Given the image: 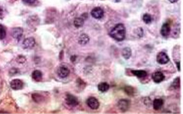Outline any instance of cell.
<instances>
[{"label": "cell", "instance_id": "1", "mask_svg": "<svg viewBox=\"0 0 183 114\" xmlns=\"http://www.w3.org/2000/svg\"><path fill=\"white\" fill-rule=\"evenodd\" d=\"M109 35L117 41L124 40L126 37V27L125 25L121 23L117 24L110 31Z\"/></svg>", "mask_w": 183, "mask_h": 114}, {"label": "cell", "instance_id": "2", "mask_svg": "<svg viewBox=\"0 0 183 114\" xmlns=\"http://www.w3.org/2000/svg\"><path fill=\"white\" fill-rule=\"evenodd\" d=\"M156 61L160 64H166L170 61V59L166 53L164 52H160L157 55Z\"/></svg>", "mask_w": 183, "mask_h": 114}, {"label": "cell", "instance_id": "3", "mask_svg": "<svg viewBox=\"0 0 183 114\" xmlns=\"http://www.w3.org/2000/svg\"><path fill=\"white\" fill-rule=\"evenodd\" d=\"M87 105L92 110H96L99 108L100 102L97 98L95 97H89L87 99Z\"/></svg>", "mask_w": 183, "mask_h": 114}, {"label": "cell", "instance_id": "4", "mask_svg": "<svg viewBox=\"0 0 183 114\" xmlns=\"http://www.w3.org/2000/svg\"><path fill=\"white\" fill-rule=\"evenodd\" d=\"M66 103L71 107H75L79 105V100L75 96L68 94L66 97Z\"/></svg>", "mask_w": 183, "mask_h": 114}, {"label": "cell", "instance_id": "5", "mask_svg": "<svg viewBox=\"0 0 183 114\" xmlns=\"http://www.w3.org/2000/svg\"><path fill=\"white\" fill-rule=\"evenodd\" d=\"M91 14L93 17H94L96 19H102L104 15V11L100 7H95L93 8L91 12Z\"/></svg>", "mask_w": 183, "mask_h": 114}, {"label": "cell", "instance_id": "6", "mask_svg": "<svg viewBox=\"0 0 183 114\" xmlns=\"http://www.w3.org/2000/svg\"><path fill=\"white\" fill-rule=\"evenodd\" d=\"M70 71L69 70L68 68L65 66H61L57 70V75L59 77L62 78H65L67 77L68 76L70 75Z\"/></svg>", "mask_w": 183, "mask_h": 114}, {"label": "cell", "instance_id": "7", "mask_svg": "<svg viewBox=\"0 0 183 114\" xmlns=\"http://www.w3.org/2000/svg\"><path fill=\"white\" fill-rule=\"evenodd\" d=\"M23 34V29L21 27H14L12 30V36L13 38L16 39L17 40L19 41L22 36Z\"/></svg>", "mask_w": 183, "mask_h": 114}, {"label": "cell", "instance_id": "8", "mask_svg": "<svg viewBox=\"0 0 183 114\" xmlns=\"http://www.w3.org/2000/svg\"><path fill=\"white\" fill-rule=\"evenodd\" d=\"M119 110L123 112H126L130 107V101L128 99H121L117 104Z\"/></svg>", "mask_w": 183, "mask_h": 114}, {"label": "cell", "instance_id": "9", "mask_svg": "<svg viewBox=\"0 0 183 114\" xmlns=\"http://www.w3.org/2000/svg\"><path fill=\"white\" fill-rule=\"evenodd\" d=\"M34 45H35V40L33 37H29L24 40L22 47L24 49H31L34 46Z\"/></svg>", "mask_w": 183, "mask_h": 114}, {"label": "cell", "instance_id": "10", "mask_svg": "<svg viewBox=\"0 0 183 114\" xmlns=\"http://www.w3.org/2000/svg\"><path fill=\"white\" fill-rule=\"evenodd\" d=\"M152 79L155 83L159 84L164 80L165 75L161 71H156L152 75Z\"/></svg>", "mask_w": 183, "mask_h": 114}, {"label": "cell", "instance_id": "11", "mask_svg": "<svg viewBox=\"0 0 183 114\" xmlns=\"http://www.w3.org/2000/svg\"><path fill=\"white\" fill-rule=\"evenodd\" d=\"M10 86L12 89L13 90H20L22 89L24 86V83L22 80H19V79H14L10 82Z\"/></svg>", "mask_w": 183, "mask_h": 114}, {"label": "cell", "instance_id": "12", "mask_svg": "<svg viewBox=\"0 0 183 114\" xmlns=\"http://www.w3.org/2000/svg\"><path fill=\"white\" fill-rule=\"evenodd\" d=\"M170 33V24H169L167 22L163 24L162 25L161 31H160V33L161 34V36H163L164 37H167L169 35Z\"/></svg>", "mask_w": 183, "mask_h": 114}, {"label": "cell", "instance_id": "13", "mask_svg": "<svg viewBox=\"0 0 183 114\" xmlns=\"http://www.w3.org/2000/svg\"><path fill=\"white\" fill-rule=\"evenodd\" d=\"M89 41V37L86 34H82L81 35L79 36L78 42L81 45H85Z\"/></svg>", "mask_w": 183, "mask_h": 114}, {"label": "cell", "instance_id": "14", "mask_svg": "<svg viewBox=\"0 0 183 114\" xmlns=\"http://www.w3.org/2000/svg\"><path fill=\"white\" fill-rule=\"evenodd\" d=\"M163 103H164L163 100L162 99H155L153 103V108L155 110H160L161 108V107L163 106Z\"/></svg>", "mask_w": 183, "mask_h": 114}, {"label": "cell", "instance_id": "15", "mask_svg": "<svg viewBox=\"0 0 183 114\" xmlns=\"http://www.w3.org/2000/svg\"><path fill=\"white\" fill-rule=\"evenodd\" d=\"M132 74H133L135 76H136L137 78H143L147 77V73L145 70H132Z\"/></svg>", "mask_w": 183, "mask_h": 114}, {"label": "cell", "instance_id": "16", "mask_svg": "<svg viewBox=\"0 0 183 114\" xmlns=\"http://www.w3.org/2000/svg\"><path fill=\"white\" fill-rule=\"evenodd\" d=\"M32 76L33 80L36 82H40L42 80V73L39 70H34Z\"/></svg>", "mask_w": 183, "mask_h": 114}, {"label": "cell", "instance_id": "17", "mask_svg": "<svg viewBox=\"0 0 183 114\" xmlns=\"http://www.w3.org/2000/svg\"><path fill=\"white\" fill-rule=\"evenodd\" d=\"M132 49L130 47H125L124 48L122 51V56L125 59H128L132 56Z\"/></svg>", "mask_w": 183, "mask_h": 114}, {"label": "cell", "instance_id": "18", "mask_svg": "<svg viewBox=\"0 0 183 114\" xmlns=\"http://www.w3.org/2000/svg\"><path fill=\"white\" fill-rule=\"evenodd\" d=\"M110 88V85L107 82H101L98 85V89L100 92H105L108 91Z\"/></svg>", "mask_w": 183, "mask_h": 114}, {"label": "cell", "instance_id": "19", "mask_svg": "<svg viewBox=\"0 0 183 114\" xmlns=\"http://www.w3.org/2000/svg\"><path fill=\"white\" fill-rule=\"evenodd\" d=\"M180 87V78L177 77L174 79L170 86V90H175Z\"/></svg>", "mask_w": 183, "mask_h": 114}, {"label": "cell", "instance_id": "20", "mask_svg": "<svg viewBox=\"0 0 183 114\" xmlns=\"http://www.w3.org/2000/svg\"><path fill=\"white\" fill-rule=\"evenodd\" d=\"M84 24V19L82 17H77V18L75 19L74 21V26L77 27V28H79L83 26Z\"/></svg>", "mask_w": 183, "mask_h": 114}, {"label": "cell", "instance_id": "21", "mask_svg": "<svg viewBox=\"0 0 183 114\" xmlns=\"http://www.w3.org/2000/svg\"><path fill=\"white\" fill-rule=\"evenodd\" d=\"M32 98L34 100V101H35L36 103H41L43 101L44 98L42 95H40L39 94H37V93H34L32 95Z\"/></svg>", "mask_w": 183, "mask_h": 114}, {"label": "cell", "instance_id": "22", "mask_svg": "<svg viewBox=\"0 0 183 114\" xmlns=\"http://www.w3.org/2000/svg\"><path fill=\"white\" fill-rule=\"evenodd\" d=\"M143 21L146 24H149L152 22V20H153V18H152L151 15L149 14V13H145L143 15L142 17Z\"/></svg>", "mask_w": 183, "mask_h": 114}, {"label": "cell", "instance_id": "23", "mask_svg": "<svg viewBox=\"0 0 183 114\" xmlns=\"http://www.w3.org/2000/svg\"><path fill=\"white\" fill-rule=\"evenodd\" d=\"M6 31L5 27L2 24H0V40H2L4 39L6 37Z\"/></svg>", "mask_w": 183, "mask_h": 114}, {"label": "cell", "instance_id": "24", "mask_svg": "<svg viewBox=\"0 0 183 114\" xmlns=\"http://www.w3.org/2000/svg\"><path fill=\"white\" fill-rule=\"evenodd\" d=\"M125 92L129 96H133L135 93V90L133 87H131V86H126L124 89Z\"/></svg>", "mask_w": 183, "mask_h": 114}, {"label": "cell", "instance_id": "25", "mask_svg": "<svg viewBox=\"0 0 183 114\" xmlns=\"http://www.w3.org/2000/svg\"><path fill=\"white\" fill-rule=\"evenodd\" d=\"M16 61L18 63L22 64V63H25L26 61V59L25 56H19L16 59Z\"/></svg>", "mask_w": 183, "mask_h": 114}, {"label": "cell", "instance_id": "26", "mask_svg": "<svg viewBox=\"0 0 183 114\" xmlns=\"http://www.w3.org/2000/svg\"><path fill=\"white\" fill-rule=\"evenodd\" d=\"M24 3H25L27 5H32L36 1V0H22Z\"/></svg>", "mask_w": 183, "mask_h": 114}, {"label": "cell", "instance_id": "27", "mask_svg": "<svg viewBox=\"0 0 183 114\" xmlns=\"http://www.w3.org/2000/svg\"><path fill=\"white\" fill-rule=\"evenodd\" d=\"M175 64H176V65H177V68L178 71H180V70H181L180 62H179V61H176V62H175Z\"/></svg>", "mask_w": 183, "mask_h": 114}, {"label": "cell", "instance_id": "28", "mask_svg": "<svg viewBox=\"0 0 183 114\" xmlns=\"http://www.w3.org/2000/svg\"><path fill=\"white\" fill-rule=\"evenodd\" d=\"M169 1H170L171 3H174L175 2H177L178 0H168Z\"/></svg>", "mask_w": 183, "mask_h": 114}, {"label": "cell", "instance_id": "29", "mask_svg": "<svg viewBox=\"0 0 183 114\" xmlns=\"http://www.w3.org/2000/svg\"><path fill=\"white\" fill-rule=\"evenodd\" d=\"M2 13H3V10L1 7H0V17L2 15Z\"/></svg>", "mask_w": 183, "mask_h": 114}, {"label": "cell", "instance_id": "30", "mask_svg": "<svg viewBox=\"0 0 183 114\" xmlns=\"http://www.w3.org/2000/svg\"><path fill=\"white\" fill-rule=\"evenodd\" d=\"M116 1H119V0H116Z\"/></svg>", "mask_w": 183, "mask_h": 114}]
</instances>
